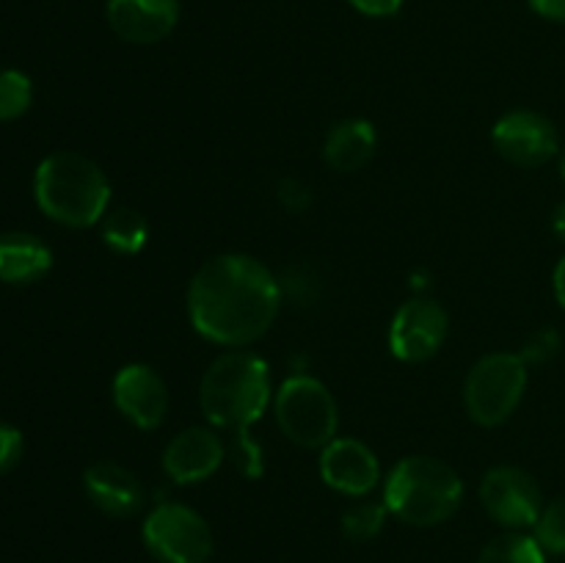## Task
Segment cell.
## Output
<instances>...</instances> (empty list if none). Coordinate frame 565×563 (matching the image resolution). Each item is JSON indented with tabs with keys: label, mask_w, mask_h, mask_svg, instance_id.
Segmentation results:
<instances>
[{
	"label": "cell",
	"mask_w": 565,
	"mask_h": 563,
	"mask_svg": "<svg viewBox=\"0 0 565 563\" xmlns=\"http://www.w3.org/2000/svg\"><path fill=\"white\" fill-rule=\"evenodd\" d=\"M281 287L259 259L221 254L207 259L188 287V318L210 342L241 348L274 326Z\"/></svg>",
	"instance_id": "obj_1"
},
{
	"label": "cell",
	"mask_w": 565,
	"mask_h": 563,
	"mask_svg": "<svg viewBox=\"0 0 565 563\" xmlns=\"http://www.w3.org/2000/svg\"><path fill=\"white\" fill-rule=\"evenodd\" d=\"M270 401L268 362L252 351H230L215 359L199 384V406L215 428L237 439V461L248 478L263 472V453L252 442V425L263 417Z\"/></svg>",
	"instance_id": "obj_2"
},
{
	"label": "cell",
	"mask_w": 565,
	"mask_h": 563,
	"mask_svg": "<svg viewBox=\"0 0 565 563\" xmlns=\"http://www.w3.org/2000/svg\"><path fill=\"white\" fill-rule=\"evenodd\" d=\"M33 196L47 219L72 230H83L105 219L110 182L86 155L53 152L39 163L33 177Z\"/></svg>",
	"instance_id": "obj_3"
},
{
	"label": "cell",
	"mask_w": 565,
	"mask_h": 563,
	"mask_svg": "<svg viewBox=\"0 0 565 563\" xmlns=\"http://www.w3.org/2000/svg\"><path fill=\"white\" fill-rule=\"evenodd\" d=\"M463 484L450 464L434 456H406L395 464L384 486L390 513L417 528H430L456 513Z\"/></svg>",
	"instance_id": "obj_4"
},
{
	"label": "cell",
	"mask_w": 565,
	"mask_h": 563,
	"mask_svg": "<svg viewBox=\"0 0 565 563\" xmlns=\"http://www.w3.org/2000/svg\"><path fill=\"white\" fill-rule=\"evenodd\" d=\"M524 390H527V362L522 353H489L469 370L463 403L475 423L494 428L516 412Z\"/></svg>",
	"instance_id": "obj_5"
},
{
	"label": "cell",
	"mask_w": 565,
	"mask_h": 563,
	"mask_svg": "<svg viewBox=\"0 0 565 563\" xmlns=\"http://www.w3.org/2000/svg\"><path fill=\"white\" fill-rule=\"evenodd\" d=\"M274 412L279 428L296 445L323 450L331 439H337V428H340L337 403L331 392L312 375H290L276 392Z\"/></svg>",
	"instance_id": "obj_6"
},
{
	"label": "cell",
	"mask_w": 565,
	"mask_h": 563,
	"mask_svg": "<svg viewBox=\"0 0 565 563\" xmlns=\"http://www.w3.org/2000/svg\"><path fill=\"white\" fill-rule=\"evenodd\" d=\"M143 544L160 563H207L213 530L182 502H160L143 522Z\"/></svg>",
	"instance_id": "obj_7"
},
{
	"label": "cell",
	"mask_w": 565,
	"mask_h": 563,
	"mask_svg": "<svg viewBox=\"0 0 565 563\" xmlns=\"http://www.w3.org/2000/svg\"><path fill=\"white\" fill-rule=\"evenodd\" d=\"M480 500L494 522L511 530L533 528L544 511V497L530 472L519 467H494L480 484Z\"/></svg>",
	"instance_id": "obj_8"
},
{
	"label": "cell",
	"mask_w": 565,
	"mask_h": 563,
	"mask_svg": "<svg viewBox=\"0 0 565 563\" xmlns=\"http://www.w3.org/2000/svg\"><path fill=\"white\" fill-rule=\"evenodd\" d=\"M494 149L511 163L535 169L561 152V138L555 125L535 110H511L491 130Z\"/></svg>",
	"instance_id": "obj_9"
},
{
	"label": "cell",
	"mask_w": 565,
	"mask_h": 563,
	"mask_svg": "<svg viewBox=\"0 0 565 563\" xmlns=\"http://www.w3.org/2000/svg\"><path fill=\"white\" fill-rule=\"evenodd\" d=\"M447 312L430 298H412L395 312L390 326V351L401 362H425L447 337Z\"/></svg>",
	"instance_id": "obj_10"
},
{
	"label": "cell",
	"mask_w": 565,
	"mask_h": 563,
	"mask_svg": "<svg viewBox=\"0 0 565 563\" xmlns=\"http://www.w3.org/2000/svg\"><path fill=\"white\" fill-rule=\"evenodd\" d=\"M114 403L138 428H158L169 412V390L149 364H127L114 379Z\"/></svg>",
	"instance_id": "obj_11"
},
{
	"label": "cell",
	"mask_w": 565,
	"mask_h": 563,
	"mask_svg": "<svg viewBox=\"0 0 565 563\" xmlns=\"http://www.w3.org/2000/svg\"><path fill=\"white\" fill-rule=\"evenodd\" d=\"M320 478L342 495L362 497L379 484V458L364 442L351 439V436L331 439L320 450Z\"/></svg>",
	"instance_id": "obj_12"
},
{
	"label": "cell",
	"mask_w": 565,
	"mask_h": 563,
	"mask_svg": "<svg viewBox=\"0 0 565 563\" xmlns=\"http://www.w3.org/2000/svg\"><path fill=\"white\" fill-rule=\"evenodd\" d=\"M108 25L130 44H154L174 31L180 0H108Z\"/></svg>",
	"instance_id": "obj_13"
},
{
	"label": "cell",
	"mask_w": 565,
	"mask_h": 563,
	"mask_svg": "<svg viewBox=\"0 0 565 563\" xmlns=\"http://www.w3.org/2000/svg\"><path fill=\"white\" fill-rule=\"evenodd\" d=\"M224 461V445L210 428H185L166 445L163 469L174 484H199Z\"/></svg>",
	"instance_id": "obj_14"
},
{
	"label": "cell",
	"mask_w": 565,
	"mask_h": 563,
	"mask_svg": "<svg viewBox=\"0 0 565 563\" xmlns=\"http://www.w3.org/2000/svg\"><path fill=\"white\" fill-rule=\"evenodd\" d=\"M83 486L94 506L110 517H130L143 506V486L127 467L116 461H97L83 475Z\"/></svg>",
	"instance_id": "obj_15"
},
{
	"label": "cell",
	"mask_w": 565,
	"mask_h": 563,
	"mask_svg": "<svg viewBox=\"0 0 565 563\" xmlns=\"http://www.w3.org/2000/svg\"><path fill=\"white\" fill-rule=\"evenodd\" d=\"M50 268H53V252L36 235L28 232L0 235V282L28 285L42 279Z\"/></svg>",
	"instance_id": "obj_16"
},
{
	"label": "cell",
	"mask_w": 565,
	"mask_h": 563,
	"mask_svg": "<svg viewBox=\"0 0 565 563\" xmlns=\"http://www.w3.org/2000/svg\"><path fill=\"white\" fill-rule=\"evenodd\" d=\"M375 152V127L367 119H342L326 136L323 158L334 171L351 174L370 163Z\"/></svg>",
	"instance_id": "obj_17"
},
{
	"label": "cell",
	"mask_w": 565,
	"mask_h": 563,
	"mask_svg": "<svg viewBox=\"0 0 565 563\" xmlns=\"http://www.w3.org/2000/svg\"><path fill=\"white\" fill-rule=\"evenodd\" d=\"M149 237V224L138 210L121 208L103 219V241L116 254H138Z\"/></svg>",
	"instance_id": "obj_18"
},
{
	"label": "cell",
	"mask_w": 565,
	"mask_h": 563,
	"mask_svg": "<svg viewBox=\"0 0 565 563\" xmlns=\"http://www.w3.org/2000/svg\"><path fill=\"white\" fill-rule=\"evenodd\" d=\"M478 563H546V550L535 535L505 533L480 552Z\"/></svg>",
	"instance_id": "obj_19"
},
{
	"label": "cell",
	"mask_w": 565,
	"mask_h": 563,
	"mask_svg": "<svg viewBox=\"0 0 565 563\" xmlns=\"http://www.w3.org/2000/svg\"><path fill=\"white\" fill-rule=\"evenodd\" d=\"M33 103V83L25 72L3 70L0 72V121L20 119Z\"/></svg>",
	"instance_id": "obj_20"
},
{
	"label": "cell",
	"mask_w": 565,
	"mask_h": 563,
	"mask_svg": "<svg viewBox=\"0 0 565 563\" xmlns=\"http://www.w3.org/2000/svg\"><path fill=\"white\" fill-rule=\"evenodd\" d=\"M386 502H359L342 513V533L351 541H370L384 530L386 524Z\"/></svg>",
	"instance_id": "obj_21"
},
{
	"label": "cell",
	"mask_w": 565,
	"mask_h": 563,
	"mask_svg": "<svg viewBox=\"0 0 565 563\" xmlns=\"http://www.w3.org/2000/svg\"><path fill=\"white\" fill-rule=\"evenodd\" d=\"M535 528V539L552 555H565V497H557L544 506Z\"/></svg>",
	"instance_id": "obj_22"
},
{
	"label": "cell",
	"mask_w": 565,
	"mask_h": 563,
	"mask_svg": "<svg viewBox=\"0 0 565 563\" xmlns=\"http://www.w3.org/2000/svg\"><path fill=\"white\" fill-rule=\"evenodd\" d=\"M561 334H557L555 329H544L539 331V334H533L527 340V346H524L522 351V359L530 364H544L550 362V359L557 357V351H561Z\"/></svg>",
	"instance_id": "obj_23"
},
{
	"label": "cell",
	"mask_w": 565,
	"mask_h": 563,
	"mask_svg": "<svg viewBox=\"0 0 565 563\" xmlns=\"http://www.w3.org/2000/svg\"><path fill=\"white\" fill-rule=\"evenodd\" d=\"M22 458V434L14 425L0 423V475L14 469Z\"/></svg>",
	"instance_id": "obj_24"
},
{
	"label": "cell",
	"mask_w": 565,
	"mask_h": 563,
	"mask_svg": "<svg viewBox=\"0 0 565 563\" xmlns=\"http://www.w3.org/2000/svg\"><path fill=\"white\" fill-rule=\"evenodd\" d=\"M279 199L285 208L290 210H303L309 204V188L301 185L298 180H285L279 188Z\"/></svg>",
	"instance_id": "obj_25"
},
{
	"label": "cell",
	"mask_w": 565,
	"mask_h": 563,
	"mask_svg": "<svg viewBox=\"0 0 565 563\" xmlns=\"http://www.w3.org/2000/svg\"><path fill=\"white\" fill-rule=\"evenodd\" d=\"M348 3L367 17H392L401 11L403 0H348Z\"/></svg>",
	"instance_id": "obj_26"
},
{
	"label": "cell",
	"mask_w": 565,
	"mask_h": 563,
	"mask_svg": "<svg viewBox=\"0 0 565 563\" xmlns=\"http://www.w3.org/2000/svg\"><path fill=\"white\" fill-rule=\"evenodd\" d=\"M530 9L550 22H565V0H530Z\"/></svg>",
	"instance_id": "obj_27"
},
{
	"label": "cell",
	"mask_w": 565,
	"mask_h": 563,
	"mask_svg": "<svg viewBox=\"0 0 565 563\" xmlns=\"http://www.w3.org/2000/svg\"><path fill=\"white\" fill-rule=\"evenodd\" d=\"M552 287H555V298L557 304L565 309V257L557 263L555 276H552Z\"/></svg>",
	"instance_id": "obj_28"
},
{
	"label": "cell",
	"mask_w": 565,
	"mask_h": 563,
	"mask_svg": "<svg viewBox=\"0 0 565 563\" xmlns=\"http://www.w3.org/2000/svg\"><path fill=\"white\" fill-rule=\"evenodd\" d=\"M552 230H555V235L561 237V241H565V202L555 210V215H552Z\"/></svg>",
	"instance_id": "obj_29"
},
{
	"label": "cell",
	"mask_w": 565,
	"mask_h": 563,
	"mask_svg": "<svg viewBox=\"0 0 565 563\" xmlns=\"http://www.w3.org/2000/svg\"><path fill=\"white\" fill-rule=\"evenodd\" d=\"M561 174H563V180H565V149H563V155H561Z\"/></svg>",
	"instance_id": "obj_30"
}]
</instances>
